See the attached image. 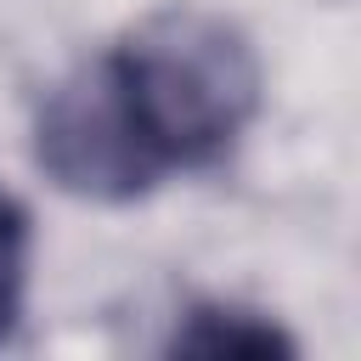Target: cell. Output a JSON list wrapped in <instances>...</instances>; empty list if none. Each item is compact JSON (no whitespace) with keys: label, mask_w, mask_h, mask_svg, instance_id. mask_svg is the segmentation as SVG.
Masks as SVG:
<instances>
[{"label":"cell","mask_w":361,"mask_h":361,"mask_svg":"<svg viewBox=\"0 0 361 361\" xmlns=\"http://www.w3.org/2000/svg\"><path fill=\"white\" fill-rule=\"evenodd\" d=\"M102 62L164 175L220 164L259 113L265 79L248 34L197 6L152 11Z\"/></svg>","instance_id":"6da1fadb"},{"label":"cell","mask_w":361,"mask_h":361,"mask_svg":"<svg viewBox=\"0 0 361 361\" xmlns=\"http://www.w3.org/2000/svg\"><path fill=\"white\" fill-rule=\"evenodd\" d=\"M34 158L68 197L85 203H135L164 180V164L124 113L107 62H85L51 85L34 113Z\"/></svg>","instance_id":"7a4b0ae2"},{"label":"cell","mask_w":361,"mask_h":361,"mask_svg":"<svg viewBox=\"0 0 361 361\" xmlns=\"http://www.w3.org/2000/svg\"><path fill=\"white\" fill-rule=\"evenodd\" d=\"M299 344L259 310L248 305H220V299H197L175 316L164 355H203V361H271V355H293Z\"/></svg>","instance_id":"3957f363"},{"label":"cell","mask_w":361,"mask_h":361,"mask_svg":"<svg viewBox=\"0 0 361 361\" xmlns=\"http://www.w3.org/2000/svg\"><path fill=\"white\" fill-rule=\"evenodd\" d=\"M28 293V214L11 192H0V338H11Z\"/></svg>","instance_id":"277c9868"}]
</instances>
